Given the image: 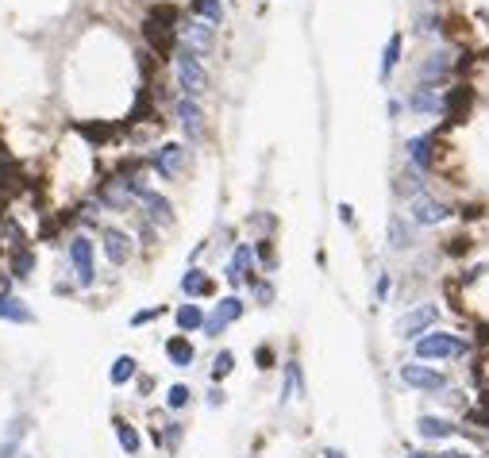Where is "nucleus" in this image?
<instances>
[{"label": "nucleus", "mask_w": 489, "mask_h": 458, "mask_svg": "<svg viewBox=\"0 0 489 458\" xmlns=\"http://www.w3.org/2000/svg\"><path fill=\"white\" fill-rule=\"evenodd\" d=\"M393 189H397L401 197H416V193H424V181H420V170H404V174L393 181Z\"/></svg>", "instance_id": "nucleus-31"}, {"label": "nucleus", "mask_w": 489, "mask_h": 458, "mask_svg": "<svg viewBox=\"0 0 489 458\" xmlns=\"http://www.w3.org/2000/svg\"><path fill=\"white\" fill-rule=\"evenodd\" d=\"M235 370V350H220V355L212 358V381H224Z\"/></svg>", "instance_id": "nucleus-34"}, {"label": "nucleus", "mask_w": 489, "mask_h": 458, "mask_svg": "<svg viewBox=\"0 0 489 458\" xmlns=\"http://www.w3.org/2000/svg\"><path fill=\"white\" fill-rule=\"evenodd\" d=\"M174 116L177 123H182V131H185V139L189 142H201L204 139V112H201V104H196L193 97H182L174 104Z\"/></svg>", "instance_id": "nucleus-10"}, {"label": "nucleus", "mask_w": 489, "mask_h": 458, "mask_svg": "<svg viewBox=\"0 0 489 458\" xmlns=\"http://www.w3.org/2000/svg\"><path fill=\"white\" fill-rule=\"evenodd\" d=\"M135 374H139V362L131 358V355H120L116 362H112V370H108V381H112V385H127Z\"/></svg>", "instance_id": "nucleus-29"}, {"label": "nucleus", "mask_w": 489, "mask_h": 458, "mask_svg": "<svg viewBox=\"0 0 489 458\" xmlns=\"http://www.w3.org/2000/svg\"><path fill=\"white\" fill-rule=\"evenodd\" d=\"M401 381L409 389H416V393H443L447 389V374H439V370H431V366H420V362H404Z\"/></svg>", "instance_id": "nucleus-8"}, {"label": "nucleus", "mask_w": 489, "mask_h": 458, "mask_svg": "<svg viewBox=\"0 0 489 458\" xmlns=\"http://www.w3.org/2000/svg\"><path fill=\"white\" fill-rule=\"evenodd\" d=\"M385 243H389V251H412V243H416L412 219H404V216H389V224H385Z\"/></svg>", "instance_id": "nucleus-17"}, {"label": "nucleus", "mask_w": 489, "mask_h": 458, "mask_svg": "<svg viewBox=\"0 0 489 458\" xmlns=\"http://www.w3.org/2000/svg\"><path fill=\"white\" fill-rule=\"evenodd\" d=\"M255 366H258V370H274V366H278V355H274V347H270V343H258V347H255Z\"/></svg>", "instance_id": "nucleus-35"}, {"label": "nucleus", "mask_w": 489, "mask_h": 458, "mask_svg": "<svg viewBox=\"0 0 489 458\" xmlns=\"http://www.w3.org/2000/svg\"><path fill=\"white\" fill-rule=\"evenodd\" d=\"M447 216H451V204L436 200L431 193H416V197L409 200V219L416 227H436V224H443Z\"/></svg>", "instance_id": "nucleus-9"}, {"label": "nucleus", "mask_w": 489, "mask_h": 458, "mask_svg": "<svg viewBox=\"0 0 489 458\" xmlns=\"http://www.w3.org/2000/svg\"><path fill=\"white\" fill-rule=\"evenodd\" d=\"M4 219H8V200L0 197V224H4Z\"/></svg>", "instance_id": "nucleus-45"}, {"label": "nucleus", "mask_w": 489, "mask_h": 458, "mask_svg": "<svg viewBox=\"0 0 489 458\" xmlns=\"http://www.w3.org/2000/svg\"><path fill=\"white\" fill-rule=\"evenodd\" d=\"M78 131L93 142V147H100V142H108L112 135H116V127H112V123H78Z\"/></svg>", "instance_id": "nucleus-32"}, {"label": "nucleus", "mask_w": 489, "mask_h": 458, "mask_svg": "<svg viewBox=\"0 0 489 458\" xmlns=\"http://www.w3.org/2000/svg\"><path fill=\"white\" fill-rule=\"evenodd\" d=\"M389 289H393V278H389V274H378V285H374V301L385 304V297H389Z\"/></svg>", "instance_id": "nucleus-38"}, {"label": "nucleus", "mask_w": 489, "mask_h": 458, "mask_svg": "<svg viewBox=\"0 0 489 458\" xmlns=\"http://www.w3.org/2000/svg\"><path fill=\"white\" fill-rule=\"evenodd\" d=\"M436 135H416L409 139V158H412V170H420V174H428L431 162H436Z\"/></svg>", "instance_id": "nucleus-19"}, {"label": "nucleus", "mask_w": 489, "mask_h": 458, "mask_svg": "<svg viewBox=\"0 0 489 458\" xmlns=\"http://www.w3.org/2000/svg\"><path fill=\"white\" fill-rule=\"evenodd\" d=\"M174 24H177V8L174 4L150 8V16L143 24V39L150 43V51H158V58H170L174 54Z\"/></svg>", "instance_id": "nucleus-3"}, {"label": "nucleus", "mask_w": 489, "mask_h": 458, "mask_svg": "<svg viewBox=\"0 0 489 458\" xmlns=\"http://www.w3.org/2000/svg\"><path fill=\"white\" fill-rule=\"evenodd\" d=\"M470 350V343L463 335H455V331H424L416 343H412V355H416V362H431V358H463Z\"/></svg>", "instance_id": "nucleus-2"}, {"label": "nucleus", "mask_w": 489, "mask_h": 458, "mask_svg": "<svg viewBox=\"0 0 489 458\" xmlns=\"http://www.w3.org/2000/svg\"><path fill=\"white\" fill-rule=\"evenodd\" d=\"M150 166H154V174L162 181H174L189 170V150H185L182 142H166V147H158L154 155H150Z\"/></svg>", "instance_id": "nucleus-5"}, {"label": "nucleus", "mask_w": 489, "mask_h": 458, "mask_svg": "<svg viewBox=\"0 0 489 458\" xmlns=\"http://www.w3.org/2000/svg\"><path fill=\"white\" fill-rule=\"evenodd\" d=\"M70 262H73L81 289H93V281H97V251H93L89 235H73L70 239Z\"/></svg>", "instance_id": "nucleus-4"}, {"label": "nucleus", "mask_w": 489, "mask_h": 458, "mask_svg": "<svg viewBox=\"0 0 489 458\" xmlns=\"http://www.w3.org/2000/svg\"><path fill=\"white\" fill-rule=\"evenodd\" d=\"M340 216H343V224H354V212L347 204H340Z\"/></svg>", "instance_id": "nucleus-44"}, {"label": "nucleus", "mask_w": 489, "mask_h": 458, "mask_svg": "<svg viewBox=\"0 0 489 458\" xmlns=\"http://www.w3.org/2000/svg\"><path fill=\"white\" fill-rule=\"evenodd\" d=\"M97 200H100V204H105V208H112V212H127V208H131V200H135V197H131L127 181L116 174V177L100 181V189H97Z\"/></svg>", "instance_id": "nucleus-11"}, {"label": "nucleus", "mask_w": 489, "mask_h": 458, "mask_svg": "<svg viewBox=\"0 0 489 458\" xmlns=\"http://www.w3.org/2000/svg\"><path fill=\"white\" fill-rule=\"evenodd\" d=\"M193 16H196V20H204V24H224V4H220V0H193Z\"/></svg>", "instance_id": "nucleus-30"}, {"label": "nucleus", "mask_w": 489, "mask_h": 458, "mask_svg": "<svg viewBox=\"0 0 489 458\" xmlns=\"http://www.w3.org/2000/svg\"><path fill=\"white\" fill-rule=\"evenodd\" d=\"M8 270H12V278H31L35 274V251L27 243H16L12 246V254H8Z\"/></svg>", "instance_id": "nucleus-23"}, {"label": "nucleus", "mask_w": 489, "mask_h": 458, "mask_svg": "<svg viewBox=\"0 0 489 458\" xmlns=\"http://www.w3.org/2000/svg\"><path fill=\"white\" fill-rule=\"evenodd\" d=\"M401 51H404V35H389V43H385V51H382V81H389V73L397 70V62H401Z\"/></svg>", "instance_id": "nucleus-28"}, {"label": "nucleus", "mask_w": 489, "mask_h": 458, "mask_svg": "<svg viewBox=\"0 0 489 458\" xmlns=\"http://www.w3.org/2000/svg\"><path fill=\"white\" fill-rule=\"evenodd\" d=\"M404 458H436V454H428V451H409Z\"/></svg>", "instance_id": "nucleus-46"}, {"label": "nucleus", "mask_w": 489, "mask_h": 458, "mask_svg": "<svg viewBox=\"0 0 489 458\" xmlns=\"http://www.w3.org/2000/svg\"><path fill=\"white\" fill-rule=\"evenodd\" d=\"M409 108L420 112V116H436V112H443V93H439L436 85L420 81L416 89L409 93Z\"/></svg>", "instance_id": "nucleus-12"}, {"label": "nucleus", "mask_w": 489, "mask_h": 458, "mask_svg": "<svg viewBox=\"0 0 489 458\" xmlns=\"http://www.w3.org/2000/svg\"><path fill=\"white\" fill-rule=\"evenodd\" d=\"M189 400H193V389H189V385H182V381L166 389V408H170V412H182V408L189 405Z\"/></svg>", "instance_id": "nucleus-33"}, {"label": "nucleus", "mask_w": 489, "mask_h": 458, "mask_svg": "<svg viewBox=\"0 0 489 458\" xmlns=\"http://www.w3.org/2000/svg\"><path fill=\"white\" fill-rule=\"evenodd\" d=\"M174 78H177V89H182L185 97H193V100L212 89V78H209V70H204L201 54L189 51L185 43L174 51Z\"/></svg>", "instance_id": "nucleus-1"}, {"label": "nucleus", "mask_w": 489, "mask_h": 458, "mask_svg": "<svg viewBox=\"0 0 489 458\" xmlns=\"http://www.w3.org/2000/svg\"><path fill=\"white\" fill-rule=\"evenodd\" d=\"M182 293L185 297H212V278L204 270H196V266H189V270L182 274Z\"/></svg>", "instance_id": "nucleus-24"}, {"label": "nucleus", "mask_w": 489, "mask_h": 458, "mask_svg": "<svg viewBox=\"0 0 489 458\" xmlns=\"http://www.w3.org/2000/svg\"><path fill=\"white\" fill-rule=\"evenodd\" d=\"M105 259L112 266H127V259H131V239L124 231H116V227L105 231Z\"/></svg>", "instance_id": "nucleus-20"}, {"label": "nucleus", "mask_w": 489, "mask_h": 458, "mask_svg": "<svg viewBox=\"0 0 489 458\" xmlns=\"http://www.w3.org/2000/svg\"><path fill=\"white\" fill-rule=\"evenodd\" d=\"M285 366V381H281V405H289V400H297L300 393H305V381H300V362L289 358L281 362Z\"/></svg>", "instance_id": "nucleus-26"}, {"label": "nucleus", "mask_w": 489, "mask_h": 458, "mask_svg": "<svg viewBox=\"0 0 489 458\" xmlns=\"http://www.w3.org/2000/svg\"><path fill=\"white\" fill-rule=\"evenodd\" d=\"M162 304H154V308H143V312H135V316H131V328H143V323H154L158 316H162Z\"/></svg>", "instance_id": "nucleus-36"}, {"label": "nucleus", "mask_w": 489, "mask_h": 458, "mask_svg": "<svg viewBox=\"0 0 489 458\" xmlns=\"http://www.w3.org/2000/svg\"><path fill=\"white\" fill-rule=\"evenodd\" d=\"M436 458H474V454H470V451H451V447H447V451H439Z\"/></svg>", "instance_id": "nucleus-41"}, {"label": "nucleus", "mask_w": 489, "mask_h": 458, "mask_svg": "<svg viewBox=\"0 0 489 458\" xmlns=\"http://www.w3.org/2000/svg\"><path fill=\"white\" fill-rule=\"evenodd\" d=\"M416 435L420 439H431V443H443V439H455L458 435V424L447 416H420L416 420Z\"/></svg>", "instance_id": "nucleus-15"}, {"label": "nucleus", "mask_w": 489, "mask_h": 458, "mask_svg": "<svg viewBox=\"0 0 489 458\" xmlns=\"http://www.w3.org/2000/svg\"><path fill=\"white\" fill-rule=\"evenodd\" d=\"M255 259L262 262V266H274L278 259H274V243L270 239H258V246H255Z\"/></svg>", "instance_id": "nucleus-37"}, {"label": "nucleus", "mask_w": 489, "mask_h": 458, "mask_svg": "<svg viewBox=\"0 0 489 458\" xmlns=\"http://www.w3.org/2000/svg\"><path fill=\"white\" fill-rule=\"evenodd\" d=\"M139 200H143L150 224H158V227H170V224H174V204H170V200H166L162 193H154V189H143V193H139Z\"/></svg>", "instance_id": "nucleus-16"}, {"label": "nucleus", "mask_w": 489, "mask_h": 458, "mask_svg": "<svg viewBox=\"0 0 489 458\" xmlns=\"http://www.w3.org/2000/svg\"><path fill=\"white\" fill-rule=\"evenodd\" d=\"M174 320H177V331H182V335H193V331L204 328V308L201 304H182V308L174 312Z\"/></svg>", "instance_id": "nucleus-27"}, {"label": "nucleus", "mask_w": 489, "mask_h": 458, "mask_svg": "<svg viewBox=\"0 0 489 458\" xmlns=\"http://www.w3.org/2000/svg\"><path fill=\"white\" fill-rule=\"evenodd\" d=\"M112 432H116V443H120V451H124L127 458H135L139 451H143V435H139V427L131 424V420L116 416L112 420Z\"/></svg>", "instance_id": "nucleus-18"}, {"label": "nucleus", "mask_w": 489, "mask_h": 458, "mask_svg": "<svg viewBox=\"0 0 489 458\" xmlns=\"http://www.w3.org/2000/svg\"><path fill=\"white\" fill-rule=\"evenodd\" d=\"M436 320H439V308H436V304H416V308H409V312L397 320V339L416 343Z\"/></svg>", "instance_id": "nucleus-7"}, {"label": "nucleus", "mask_w": 489, "mask_h": 458, "mask_svg": "<svg viewBox=\"0 0 489 458\" xmlns=\"http://www.w3.org/2000/svg\"><path fill=\"white\" fill-rule=\"evenodd\" d=\"M255 297H258V304H270V301H274V285H270V281H255Z\"/></svg>", "instance_id": "nucleus-40"}, {"label": "nucleus", "mask_w": 489, "mask_h": 458, "mask_svg": "<svg viewBox=\"0 0 489 458\" xmlns=\"http://www.w3.org/2000/svg\"><path fill=\"white\" fill-rule=\"evenodd\" d=\"M0 320H8V323H35V312L27 308L20 297H12V293L0 289Z\"/></svg>", "instance_id": "nucleus-22"}, {"label": "nucleus", "mask_w": 489, "mask_h": 458, "mask_svg": "<svg viewBox=\"0 0 489 458\" xmlns=\"http://www.w3.org/2000/svg\"><path fill=\"white\" fill-rule=\"evenodd\" d=\"M443 251H447V254H466V251H470V239H466V235H458V239H447Z\"/></svg>", "instance_id": "nucleus-39"}, {"label": "nucleus", "mask_w": 489, "mask_h": 458, "mask_svg": "<svg viewBox=\"0 0 489 458\" xmlns=\"http://www.w3.org/2000/svg\"><path fill=\"white\" fill-rule=\"evenodd\" d=\"M455 66H458V62H455V54H451V51H436V54H428V58L420 62V81H428V85L447 81Z\"/></svg>", "instance_id": "nucleus-13"}, {"label": "nucleus", "mask_w": 489, "mask_h": 458, "mask_svg": "<svg viewBox=\"0 0 489 458\" xmlns=\"http://www.w3.org/2000/svg\"><path fill=\"white\" fill-rule=\"evenodd\" d=\"M470 104H474V89H470V85H455V89L443 97V112L451 120H463Z\"/></svg>", "instance_id": "nucleus-25"}, {"label": "nucleus", "mask_w": 489, "mask_h": 458, "mask_svg": "<svg viewBox=\"0 0 489 458\" xmlns=\"http://www.w3.org/2000/svg\"><path fill=\"white\" fill-rule=\"evenodd\" d=\"M243 312H247V304H243V297H224L220 304H216V308L209 312V316H204V335L209 339H216V335H224V331L231 328L235 320H243Z\"/></svg>", "instance_id": "nucleus-6"}, {"label": "nucleus", "mask_w": 489, "mask_h": 458, "mask_svg": "<svg viewBox=\"0 0 489 458\" xmlns=\"http://www.w3.org/2000/svg\"><path fill=\"white\" fill-rule=\"evenodd\" d=\"M320 458H347L340 447H324V451H320Z\"/></svg>", "instance_id": "nucleus-43"}, {"label": "nucleus", "mask_w": 489, "mask_h": 458, "mask_svg": "<svg viewBox=\"0 0 489 458\" xmlns=\"http://www.w3.org/2000/svg\"><path fill=\"white\" fill-rule=\"evenodd\" d=\"M420 4H439V0H420Z\"/></svg>", "instance_id": "nucleus-47"}, {"label": "nucleus", "mask_w": 489, "mask_h": 458, "mask_svg": "<svg viewBox=\"0 0 489 458\" xmlns=\"http://www.w3.org/2000/svg\"><path fill=\"white\" fill-rule=\"evenodd\" d=\"M177 35H182V39H185V46H189V51H196V54H201V58H204V54H209L212 46H216V27H212V24H204V20H196V24H185Z\"/></svg>", "instance_id": "nucleus-14"}, {"label": "nucleus", "mask_w": 489, "mask_h": 458, "mask_svg": "<svg viewBox=\"0 0 489 458\" xmlns=\"http://www.w3.org/2000/svg\"><path fill=\"white\" fill-rule=\"evenodd\" d=\"M209 405H212V408L224 405V389H212V393H209Z\"/></svg>", "instance_id": "nucleus-42"}, {"label": "nucleus", "mask_w": 489, "mask_h": 458, "mask_svg": "<svg viewBox=\"0 0 489 458\" xmlns=\"http://www.w3.org/2000/svg\"><path fill=\"white\" fill-rule=\"evenodd\" d=\"M166 358H170L177 370H189L193 362H196V350H193L189 335H170V339H166Z\"/></svg>", "instance_id": "nucleus-21"}]
</instances>
